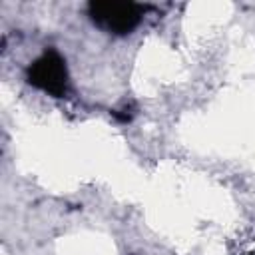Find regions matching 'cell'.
<instances>
[{
  "mask_svg": "<svg viewBox=\"0 0 255 255\" xmlns=\"http://www.w3.org/2000/svg\"><path fill=\"white\" fill-rule=\"evenodd\" d=\"M28 82L38 90L62 98L68 92V68L56 50H46L28 68Z\"/></svg>",
  "mask_w": 255,
  "mask_h": 255,
  "instance_id": "cell-2",
  "label": "cell"
},
{
  "mask_svg": "<svg viewBox=\"0 0 255 255\" xmlns=\"http://www.w3.org/2000/svg\"><path fill=\"white\" fill-rule=\"evenodd\" d=\"M145 6L137 2H114V0H98L88 4V16L104 30L114 34H128L131 32L141 16Z\"/></svg>",
  "mask_w": 255,
  "mask_h": 255,
  "instance_id": "cell-1",
  "label": "cell"
}]
</instances>
